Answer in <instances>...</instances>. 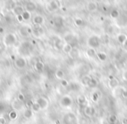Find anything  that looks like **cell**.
I'll list each match as a JSON object with an SVG mask.
<instances>
[{"label": "cell", "instance_id": "cell-1", "mask_svg": "<svg viewBox=\"0 0 127 124\" xmlns=\"http://www.w3.org/2000/svg\"><path fill=\"white\" fill-rule=\"evenodd\" d=\"M17 42V36L15 33L12 32H9L6 35L4 36V39H3V44L6 47H9V46H12L16 44Z\"/></svg>", "mask_w": 127, "mask_h": 124}, {"label": "cell", "instance_id": "cell-2", "mask_svg": "<svg viewBox=\"0 0 127 124\" xmlns=\"http://www.w3.org/2000/svg\"><path fill=\"white\" fill-rule=\"evenodd\" d=\"M87 45L90 48H98L101 45V39L97 35H92L87 40Z\"/></svg>", "mask_w": 127, "mask_h": 124}, {"label": "cell", "instance_id": "cell-3", "mask_svg": "<svg viewBox=\"0 0 127 124\" xmlns=\"http://www.w3.org/2000/svg\"><path fill=\"white\" fill-rule=\"evenodd\" d=\"M72 98L70 95H64L63 97L60 100V105H61L63 108H70V107L72 106Z\"/></svg>", "mask_w": 127, "mask_h": 124}, {"label": "cell", "instance_id": "cell-4", "mask_svg": "<svg viewBox=\"0 0 127 124\" xmlns=\"http://www.w3.org/2000/svg\"><path fill=\"white\" fill-rule=\"evenodd\" d=\"M15 63V66H16L17 68H18V69H24V68L27 65V61L26 60H25L24 57L20 56V57H18V58L16 59V60L14 61Z\"/></svg>", "mask_w": 127, "mask_h": 124}, {"label": "cell", "instance_id": "cell-5", "mask_svg": "<svg viewBox=\"0 0 127 124\" xmlns=\"http://www.w3.org/2000/svg\"><path fill=\"white\" fill-rule=\"evenodd\" d=\"M36 101H37V104L40 106L41 110H45L46 108L49 107V101H48L45 97H44V96L38 97L37 100H36Z\"/></svg>", "mask_w": 127, "mask_h": 124}, {"label": "cell", "instance_id": "cell-6", "mask_svg": "<svg viewBox=\"0 0 127 124\" xmlns=\"http://www.w3.org/2000/svg\"><path fill=\"white\" fill-rule=\"evenodd\" d=\"M32 23L34 25H37V26H41L44 23V18L42 15H36L32 18Z\"/></svg>", "mask_w": 127, "mask_h": 124}, {"label": "cell", "instance_id": "cell-7", "mask_svg": "<svg viewBox=\"0 0 127 124\" xmlns=\"http://www.w3.org/2000/svg\"><path fill=\"white\" fill-rule=\"evenodd\" d=\"M51 23H52L53 25H55L56 27L59 28V27H62L64 25V19L62 17L57 16V17H54V18H53Z\"/></svg>", "mask_w": 127, "mask_h": 124}, {"label": "cell", "instance_id": "cell-8", "mask_svg": "<svg viewBox=\"0 0 127 124\" xmlns=\"http://www.w3.org/2000/svg\"><path fill=\"white\" fill-rule=\"evenodd\" d=\"M64 41L63 40L60 38H56L54 40V47L56 48L58 51H62L64 47Z\"/></svg>", "mask_w": 127, "mask_h": 124}, {"label": "cell", "instance_id": "cell-9", "mask_svg": "<svg viewBox=\"0 0 127 124\" xmlns=\"http://www.w3.org/2000/svg\"><path fill=\"white\" fill-rule=\"evenodd\" d=\"M25 10L27 11H30V12H32V11H34L36 9H37V5H36V4L34 2H32V1H29V2H26L25 4Z\"/></svg>", "mask_w": 127, "mask_h": 124}, {"label": "cell", "instance_id": "cell-10", "mask_svg": "<svg viewBox=\"0 0 127 124\" xmlns=\"http://www.w3.org/2000/svg\"><path fill=\"white\" fill-rule=\"evenodd\" d=\"M59 5H58V0H51V2L47 4V9L50 11H54L58 9Z\"/></svg>", "mask_w": 127, "mask_h": 124}, {"label": "cell", "instance_id": "cell-11", "mask_svg": "<svg viewBox=\"0 0 127 124\" xmlns=\"http://www.w3.org/2000/svg\"><path fill=\"white\" fill-rule=\"evenodd\" d=\"M108 86H109V87L111 89L114 90L115 88H117V87L119 86V80H118L116 77H114V78L109 80V81H108Z\"/></svg>", "mask_w": 127, "mask_h": 124}, {"label": "cell", "instance_id": "cell-12", "mask_svg": "<svg viewBox=\"0 0 127 124\" xmlns=\"http://www.w3.org/2000/svg\"><path fill=\"white\" fill-rule=\"evenodd\" d=\"M84 114L88 117L92 116V115H93L94 114H95V108H94L93 107H91L88 105V106L85 107V109H84Z\"/></svg>", "mask_w": 127, "mask_h": 124}, {"label": "cell", "instance_id": "cell-13", "mask_svg": "<svg viewBox=\"0 0 127 124\" xmlns=\"http://www.w3.org/2000/svg\"><path fill=\"white\" fill-rule=\"evenodd\" d=\"M34 68H35L36 71L38 72V73H41V72H43V71H44V62L41 61V60H37L35 64H34Z\"/></svg>", "mask_w": 127, "mask_h": 124}, {"label": "cell", "instance_id": "cell-14", "mask_svg": "<svg viewBox=\"0 0 127 124\" xmlns=\"http://www.w3.org/2000/svg\"><path fill=\"white\" fill-rule=\"evenodd\" d=\"M87 10L91 12H93V11H96L97 10V3L94 2V1H91L87 4Z\"/></svg>", "mask_w": 127, "mask_h": 124}, {"label": "cell", "instance_id": "cell-15", "mask_svg": "<svg viewBox=\"0 0 127 124\" xmlns=\"http://www.w3.org/2000/svg\"><path fill=\"white\" fill-rule=\"evenodd\" d=\"M25 11V8L21 5H15L12 9V13L15 16H18V15H21L22 13Z\"/></svg>", "mask_w": 127, "mask_h": 124}, {"label": "cell", "instance_id": "cell-16", "mask_svg": "<svg viewBox=\"0 0 127 124\" xmlns=\"http://www.w3.org/2000/svg\"><path fill=\"white\" fill-rule=\"evenodd\" d=\"M72 49H73L72 45L70 44V43H64V47H63V50H62V51H63L64 53H66V54H70V53H71V52L72 51Z\"/></svg>", "mask_w": 127, "mask_h": 124}, {"label": "cell", "instance_id": "cell-17", "mask_svg": "<svg viewBox=\"0 0 127 124\" xmlns=\"http://www.w3.org/2000/svg\"><path fill=\"white\" fill-rule=\"evenodd\" d=\"M127 39V35L125 33H119L117 36V40L119 44L124 45V43L125 42V40Z\"/></svg>", "mask_w": 127, "mask_h": 124}, {"label": "cell", "instance_id": "cell-18", "mask_svg": "<svg viewBox=\"0 0 127 124\" xmlns=\"http://www.w3.org/2000/svg\"><path fill=\"white\" fill-rule=\"evenodd\" d=\"M8 117H9V119L11 121H16L18 117V112H17V110L16 109L11 110V111L8 114Z\"/></svg>", "mask_w": 127, "mask_h": 124}, {"label": "cell", "instance_id": "cell-19", "mask_svg": "<svg viewBox=\"0 0 127 124\" xmlns=\"http://www.w3.org/2000/svg\"><path fill=\"white\" fill-rule=\"evenodd\" d=\"M55 77L59 80H63V79H64V72L62 69H58L55 72Z\"/></svg>", "mask_w": 127, "mask_h": 124}, {"label": "cell", "instance_id": "cell-20", "mask_svg": "<svg viewBox=\"0 0 127 124\" xmlns=\"http://www.w3.org/2000/svg\"><path fill=\"white\" fill-rule=\"evenodd\" d=\"M86 55L89 57V58H94V57L97 56V52H96V49L94 48H90L86 50Z\"/></svg>", "mask_w": 127, "mask_h": 124}, {"label": "cell", "instance_id": "cell-21", "mask_svg": "<svg viewBox=\"0 0 127 124\" xmlns=\"http://www.w3.org/2000/svg\"><path fill=\"white\" fill-rule=\"evenodd\" d=\"M110 16H111V18H112L113 19H118L120 17V12L118 11V10L112 9L110 11Z\"/></svg>", "mask_w": 127, "mask_h": 124}, {"label": "cell", "instance_id": "cell-22", "mask_svg": "<svg viewBox=\"0 0 127 124\" xmlns=\"http://www.w3.org/2000/svg\"><path fill=\"white\" fill-rule=\"evenodd\" d=\"M44 33V30L41 26H37V25H35V28H33V34H35L36 36H41Z\"/></svg>", "mask_w": 127, "mask_h": 124}, {"label": "cell", "instance_id": "cell-23", "mask_svg": "<svg viewBox=\"0 0 127 124\" xmlns=\"http://www.w3.org/2000/svg\"><path fill=\"white\" fill-rule=\"evenodd\" d=\"M101 94H99V92H97V91H95V92H93L92 94V96H91V99H92V101H93V102H97L99 100V98H100Z\"/></svg>", "mask_w": 127, "mask_h": 124}, {"label": "cell", "instance_id": "cell-24", "mask_svg": "<svg viewBox=\"0 0 127 124\" xmlns=\"http://www.w3.org/2000/svg\"><path fill=\"white\" fill-rule=\"evenodd\" d=\"M97 57L100 61L103 62L107 60V54L105 53H104V52H98V53H97Z\"/></svg>", "mask_w": 127, "mask_h": 124}, {"label": "cell", "instance_id": "cell-25", "mask_svg": "<svg viewBox=\"0 0 127 124\" xmlns=\"http://www.w3.org/2000/svg\"><path fill=\"white\" fill-rule=\"evenodd\" d=\"M33 111H32L31 108H26V109L25 110V112H24V117L26 119H31L32 117V115H33Z\"/></svg>", "mask_w": 127, "mask_h": 124}, {"label": "cell", "instance_id": "cell-26", "mask_svg": "<svg viewBox=\"0 0 127 124\" xmlns=\"http://www.w3.org/2000/svg\"><path fill=\"white\" fill-rule=\"evenodd\" d=\"M31 109L33 111V113H37V112L41 111V108L38 104L37 103V101H32V105Z\"/></svg>", "mask_w": 127, "mask_h": 124}, {"label": "cell", "instance_id": "cell-27", "mask_svg": "<svg viewBox=\"0 0 127 124\" xmlns=\"http://www.w3.org/2000/svg\"><path fill=\"white\" fill-rule=\"evenodd\" d=\"M22 17L24 18V21H29V20L32 18V12L27 11H24V12L22 13Z\"/></svg>", "mask_w": 127, "mask_h": 124}, {"label": "cell", "instance_id": "cell-28", "mask_svg": "<svg viewBox=\"0 0 127 124\" xmlns=\"http://www.w3.org/2000/svg\"><path fill=\"white\" fill-rule=\"evenodd\" d=\"M74 25L78 27H82L85 25V21L80 18H76L74 19Z\"/></svg>", "mask_w": 127, "mask_h": 124}, {"label": "cell", "instance_id": "cell-29", "mask_svg": "<svg viewBox=\"0 0 127 124\" xmlns=\"http://www.w3.org/2000/svg\"><path fill=\"white\" fill-rule=\"evenodd\" d=\"M108 122L110 124H116L118 122V116L116 115H111L108 118Z\"/></svg>", "mask_w": 127, "mask_h": 124}, {"label": "cell", "instance_id": "cell-30", "mask_svg": "<svg viewBox=\"0 0 127 124\" xmlns=\"http://www.w3.org/2000/svg\"><path fill=\"white\" fill-rule=\"evenodd\" d=\"M19 32H20V34H21L22 36H24V37L29 36V33H28V32H27V27H26V25H24V26L20 27Z\"/></svg>", "mask_w": 127, "mask_h": 124}, {"label": "cell", "instance_id": "cell-31", "mask_svg": "<svg viewBox=\"0 0 127 124\" xmlns=\"http://www.w3.org/2000/svg\"><path fill=\"white\" fill-rule=\"evenodd\" d=\"M92 80V77L90 76H85L82 78V84H83L84 86H87L88 87L89 83H90V80Z\"/></svg>", "mask_w": 127, "mask_h": 124}, {"label": "cell", "instance_id": "cell-32", "mask_svg": "<svg viewBox=\"0 0 127 124\" xmlns=\"http://www.w3.org/2000/svg\"><path fill=\"white\" fill-rule=\"evenodd\" d=\"M97 86V80L94 78H92V80H90V83H89L88 87H91V88H94Z\"/></svg>", "mask_w": 127, "mask_h": 124}, {"label": "cell", "instance_id": "cell-33", "mask_svg": "<svg viewBox=\"0 0 127 124\" xmlns=\"http://www.w3.org/2000/svg\"><path fill=\"white\" fill-rule=\"evenodd\" d=\"M70 55H71V56L72 57L73 59L78 58V55H79V52H78V50L77 49V48H73L72 51H71V53H70Z\"/></svg>", "mask_w": 127, "mask_h": 124}, {"label": "cell", "instance_id": "cell-34", "mask_svg": "<svg viewBox=\"0 0 127 124\" xmlns=\"http://www.w3.org/2000/svg\"><path fill=\"white\" fill-rule=\"evenodd\" d=\"M86 102V98L85 97L84 95H80L78 97V103L80 105H83Z\"/></svg>", "mask_w": 127, "mask_h": 124}, {"label": "cell", "instance_id": "cell-35", "mask_svg": "<svg viewBox=\"0 0 127 124\" xmlns=\"http://www.w3.org/2000/svg\"><path fill=\"white\" fill-rule=\"evenodd\" d=\"M61 86L63 87H68L70 86V83H69V81H68L67 80H65V79H63V80H61Z\"/></svg>", "mask_w": 127, "mask_h": 124}, {"label": "cell", "instance_id": "cell-36", "mask_svg": "<svg viewBox=\"0 0 127 124\" xmlns=\"http://www.w3.org/2000/svg\"><path fill=\"white\" fill-rule=\"evenodd\" d=\"M18 101H20V102H24V101H25V96L24 95V94L19 93V94H18Z\"/></svg>", "mask_w": 127, "mask_h": 124}, {"label": "cell", "instance_id": "cell-37", "mask_svg": "<svg viewBox=\"0 0 127 124\" xmlns=\"http://www.w3.org/2000/svg\"><path fill=\"white\" fill-rule=\"evenodd\" d=\"M122 79H123V80H125V81H127V69H125V71L123 72V73H122Z\"/></svg>", "mask_w": 127, "mask_h": 124}, {"label": "cell", "instance_id": "cell-38", "mask_svg": "<svg viewBox=\"0 0 127 124\" xmlns=\"http://www.w3.org/2000/svg\"><path fill=\"white\" fill-rule=\"evenodd\" d=\"M16 18H17V20H18V23H23L24 22V18H23V17H22V14L16 16Z\"/></svg>", "mask_w": 127, "mask_h": 124}, {"label": "cell", "instance_id": "cell-39", "mask_svg": "<svg viewBox=\"0 0 127 124\" xmlns=\"http://www.w3.org/2000/svg\"><path fill=\"white\" fill-rule=\"evenodd\" d=\"M121 95H122V97H123V98H127V89L123 88L122 93H121Z\"/></svg>", "mask_w": 127, "mask_h": 124}, {"label": "cell", "instance_id": "cell-40", "mask_svg": "<svg viewBox=\"0 0 127 124\" xmlns=\"http://www.w3.org/2000/svg\"><path fill=\"white\" fill-rule=\"evenodd\" d=\"M4 18H5V20H7V22H11V20H12V17L9 14L5 15V16H4Z\"/></svg>", "mask_w": 127, "mask_h": 124}, {"label": "cell", "instance_id": "cell-41", "mask_svg": "<svg viewBox=\"0 0 127 124\" xmlns=\"http://www.w3.org/2000/svg\"><path fill=\"white\" fill-rule=\"evenodd\" d=\"M6 123V119L4 116H0V124H5Z\"/></svg>", "mask_w": 127, "mask_h": 124}, {"label": "cell", "instance_id": "cell-42", "mask_svg": "<svg viewBox=\"0 0 127 124\" xmlns=\"http://www.w3.org/2000/svg\"><path fill=\"white\" fill-rule=\"evenodd\" d=\"M121 122H122V124H127V118L126 117H125V118L122 119Z\"/></svg>", "mask_w": 127, "mask_h": 124}, {"label": "cell", "instance_id": "cell-43", "mask_svg": "<svg viewBox=\"0 0 127 124\" xmlns=\"http://www.w3.org/2000/svg\"><path fill=\"white\" fill-rule=\"evenodd\" d=\"M4 28L2 26H0V34H4Z\"/></svg>", "mask_w": 127, "mask_h": 124}, {"label": "cell", "instance_id": "cell-44", "mask_svg": "<svg viewBox=\"0 0 127 124\" xmlns=\"http://www.w3.org/2000/svg\"><path fill=\"white\" fill-rule=\"evenodd\" d=\"M102 124H110V123H109V122H108V120H103Z\"/></svg>", "mask_w": 127, "mask_h": 124}, {"label": "cell", "instance_id": "cell-45", "mask_svg": "<svg viewBox=\"0 0 127 124\" xmlns=\"http://www.w3.org/2000/svg\"><path fill=\"white\" fill-rule=\"evenodd\" d=\"M123 46H124V47H125V49H127V39H126V40H125V42L124 43Z\"/></svg>", "mask_w": 127, "mask_h": 124}, {"label": "cell", "instance_id": "cell-46", "mask_svg": "<svg viewBox=\"0 0 127 124\" xmlns=\"http://www.w3.org/2000/svg\"><path fill=\"white\" fill-rule=\"evenodd\" d=\"M11 60H14V61H15V60H16V57H15L14 56V55H11Z\"/></svg>", "mask_w": 127, "mask_h": 124}, {"label": "cell", "instance_id": "cell-47", "mask_svg": "<svg viewBox=\"0 0 127 124\" xmlns=\"http://www.w3.org/2000/svg\"><path fill=\"white\" fill-rule=\"evenodd\" d=\"M94 2H96V3H100V2H102L103 0H93Z\"/></svg>", "mask_w": 127, "mask_h": 124}, {"label": "cell", "instance_id": "cell-48", "mask_svg": "<svg viewBox=\"0 0 127 124\" xmlns=\"http://www.w3.org/2000/svg\"><path fill=\"white\" fill-rule=\"evenodd\" d=\"M3 51V47H2V45L0 44V53H1V52Z\"/></svg>", "mask_w": 127, "mask_h": 124}, {"label": "cell", "instance_id": "cell-49", "mask_svg": "<svg viewBox=\"0 0 127 124\" xmlns=\"http://www.w3.org/2000/svg\"><path fill=\"white\" fill-rule=\"evenodd\" d=\"M4 18V15L2 14V13L0 12V18Z\"/></svg>", "mask_w": 127, "mask_h": 124}, {"label": "cell", "instance_id": "cell-50", "mask_svg": "<svg viewBox=\"0 0 127 124\" xmlns=\"http://www.w3.org/2000/svg\"><path fill=\"white\" fill-rule=\"evenodd\" d=\"M62 10H63L64 11H66V8L65 7H63V8H61Z\"/></svg>", "mask_w": 127, "mask_h": 124}, {"label": "cell", "instance_id": "cell-51", "mask_svg": "<svg viewBox=\"0 0 127 124\" xmlns=\"http://www.w3.org/2000/svg\"><path fill=\"white\" fill-rule=\"evenodd\" d=\"M23 1H25V2L26 3V2H29V1H31V0H23Z\"/></svg>", "mask_w": 127, "mask_h": 124}, {"label": "cell", "instance_id": "cell-52", "mask_svg": "<svg viewBox=\"0 0 127 124\" xmlns=\"http://www.w3.org/2000/svg\"><path fill=\"white\" fill-rule=\"evenodd\" d=\"M0 84H1V79H0Z\"/></svg>", "mask_w": 127, "mask_h": 124}]
</instances>
